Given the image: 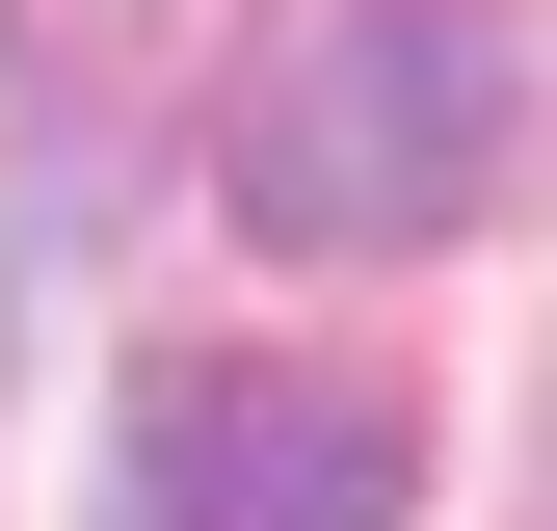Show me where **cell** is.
<instances>
[{"mask_svg":"<svg viewBox=\"0 0 557 531\" xmlns=\"http://www.w3.org/2000/svg\"><path fill=\"white\" fill-rule=\"evenodd\" d=\"M531 133V27L505 0H265L213 53V186L293 266H425Z\"/></svg>","mask_w":557,"mask_h":531,"instance_id":"6da1fadb","label":"cell"},{"mask_svg":"<svg viewBox=\"0 0 557 531\" xmlns=\"http://www.w3.org/2000/svg\"><path fill=\"white\" fill-rule=\"evenodd\" d=\"M107 531H398V398L293 346H186L107 425Z\"/></svg>","mask_w":557,"mask_h":531,"instance_id":"7a4b0ae2","label":"cell"}]
</instances>
